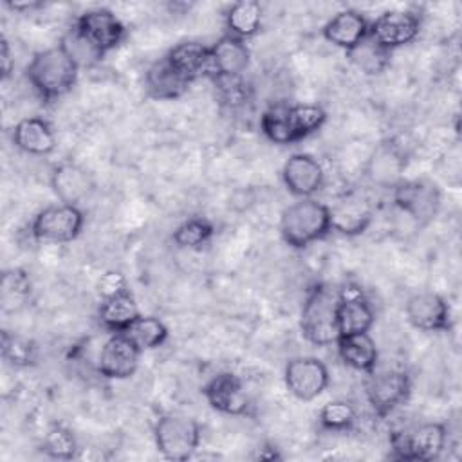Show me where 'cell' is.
I'll list each match as a JSON object with an SVG mask.
<instances>
[{
    "instance_id": "obj_33",
    "label": "cell",
    "mask_w": 462,
    "mask_h": 462,
    "mask_svg": "<svg viewBox=\"0 0 462 462\" xmlns=\"http://www.w3.org/2000/svg\"><path fill=\"white\" fill-rule=\"evenodd\" d=\"M215 235V226L202 217H193L179 224L171 235V240L180 249H199L206 245Z\"/></svg>"
},
{
    "instance_id": "obj_8",
    "label": "cell",
    "mask_w": 462,
    "mask_h": 462,
    "mask_svg": "<svg viewBox=\"0 0 462 462\" xmlns=\"http://www.w3.org/2000/svg\"><path fill=\"white\" fill-rule=\"evenodd\" d=\"M411 393V381L404 370H383L366 374L365 395L377 417H386L404 404Z\"/></svg>"
},
{
    "instance_id": "obj_37",
    "label": "cell",
    "mask_w": 462,
    "mask_h": 462,
    "mask_svg": "<svg viewBox=\"0 0 462 462\" xmlns=\"http://www.w3.org/2000/svg\"><path fill=\"white\" fill-rule=\"evenodd\" d=\"M60 43L70 54V58L78 63V67H92L103 60V52H99L74 25L63 34Z\"/></svg>"
},
{
    "instance_id": "obj_35",
    "label": "cell",
    "mask_w": 462,
    "mask_h": 462,
    "mask_svg": "<svg viewBox=\"0 0 462 462\" xmlns=\"http://www.w3.org/2000/svg\"><path fill=\"white\" fill-rule=\"evenodd\" d=\"M42 449L49 458L72 460L78 453V442H76L74 433L69 428H65L61 424H54L47 431Z\"/></svg>"
},
{
    "instance_id": "obj_34",
    "label": "cell",
    "mask_w": 462,
    "mask_h": 462,
    "mask_svg": "<svg viewBox=\"0 0 462 462\" xmlns=\"http://www.w3.org/2000/svg\"><path fill=\"white\" fill-rule=\"evenodd\" d=\"M36 345L32 339L11 334L7 330L2 332V356L14 368H27L36 363Z\"/></svg>"
},
{
    "instance_id": "obj_1",
    "label": "cell",
    "mask_w": 462,
    "mask_h": 462,
    "mask_svg": "<svg viewBox=\"0 0 462 462\" xmlns=\"http://www.w3.org/2000/svg\"><path fill=\"white\" fill-rule=\"evenodd\" d=\"M79 67L61 43L38 51L25 67V78L43 103L67 96L78 81Z\"/></svg>"
},
{
    "instance_id": "obj_27",
    "label": "cell",
    "mask_w": 462,
    "mask_h": 462,
    "mask_svg": "<svg viewBox=\"0 0 462 462\" xmlns=\"http://www.w3.org/2000/svg\"><path fill=\"white\" fill-rule=\"evenodd\" d=\"M262 27V7L254 0H242L233 4L226 13V29L229 34L247 40Z\"/></svg>"
},
{
    "instance_id": "obj_16",
    "label": "cell",
    "mask_w": 462,
    "mask_h": 462,
    "mask_svg": "<svg viewBox=\"0 0 462 462\" xmlns=\"http://www.w3.org/2000/svg\"><path fill=\"white\" fill-rule=\"evenodd\" d=\"M282 179L287 191L298 199H310L325 184L321 162L310 153H292L283 168Z\"/></svg>"
},
{
    "instance_id": "obj_24",
    "label": "cell",
    "mask_w": 462,
    "mask_h": 462,
    "mask_svg": "<svg viewBox=\"0 0 462 462\" xmlns=\"http://www.w3.org/2000/svg\"><path fill=\"white\" fill-rule=\"evenodd\" d=\"M404 168H406V159L399 152V148L392 143H383L372 153L368 161L366 175L377 186L393 188L402 180L401 173L404 171Z\"/></svg>"
},
{
    "instance_id": "obj_12",
    "label": "cell",
    "mask_w": 462,
    "mask_h": 462,
    "mask_svg": "<svg viewBox=\"0 0 462 462\" xmlns=\"http://www.w3.org/2000/svg\"><path fill=\"white\" fill-rule=\"evenodd\" d=\"M72 25L103 54L119 47L126 38L125 23L106 7H94L81 13Z\"/></svg>"
},
{
    "instance_id": "obj_30",
    "label": "cell",
    "mask_w": 462,
    "mask_h": 462,
    "mask_svg": "<svg viewBox=\"0 0 462 462\" xmlns=\"http://www.w3.org/2000/svg\"><path fill=\"white\" fill-rule=\"evenodd\" d=\"M287 116H289V126H291L294 143L312 135L327 121L325 108L316 105V103H294V105H289Z\"/></svg>"
},
{
    "instance_id": "obj_10",
    "label": "cell",
    "mask_w": 462,
    "mask_h": 462,
    "mask_svg": "<svg viewBox=\"0 0 462 462\" xmlns=\"http://www.w3.org/2000/svg\"><path fill=\"white\" fill-rule=\"evenodd\" d=\"M200 393L206 402L226 415L244 417L251 415V399L244 388L242 379L233 372H220L202 384Z\"/></svg>"
},
{
    "instance_id": "obj_6",
    "label": "cell",
    "mask_w": 462,
    "mask_h": 462,
    "mask_svg": "<svg viewBox=\"0 0 462 462\" xmlns=\"http://www.w3.org/2000/svg\"><path fill=\"white\" fill-rule=\"evenodd\" d=\"M85 226V213L79 206L70 204H52L40 209L31 226V236L36 242L49 244H67L79 236Z\"/></svg>"
},
{
    "instance_id": "obj_14",
    "label": "cell",
    "mask_w": 462,
    "mask_h": 462,
    "mask_svg": "<svg viewBox=\"0 0 462 462\" xmlns=\"http://www.w3.org/2000/svg\"><path fill=\"white\" fill-rule=\"evenodd\" d=\"M404 310L410 325L417 330L446 332L451 328V309L439 292L422 291L413 294Z\"/></svg>"
},
{
    "instance_id": "obj_18",
    "label": "cell",
    "mask_w": 462,
    "mask_h": 462,
    "mask_svg": "<svg viewBox=\"0 0 462 462\" xmlns=\"http://www.w3.org/2000/svg\"><path fill=\"white\" fill-rule=\"evenodd\" d=\"M51 188L61 204L79 206L94 191V180L87 170L67 161L52 168Z\"/></svg>"
},
{
    "instance_id": "obj_32",
    "label": "cell",
    "mask_w": 462,
    "mask_h": 462,
    "mask_svg": "<svg viewBox=\"0 0 462 462\" xmlns=\"http://www.w3.org/2000/svg\"><path fill=\"white\" fill-rule=\"evenodd\" d=\"M289 103H274L267 106L260 116L262 134L274 144H292L294 137L289 126Z\"/></svg>"
},
{
    "instance_id": "obj_38",
    "label": "cell",
    "mask_w": 462,
    "mask_h": 462,
    "mask_svg": "<svg viewBox=\"0 0 462 462\" xmlns=\"http://www.w3.org/2000/svg\"><path fill=\"white\" fill-rule=\"evenodd\" d=\"M218 92H220V97L224 103H227L229 106H238V105H244L249 97L247 94V87L240 78H213Z\"/></svg>"
},
{
    "instance_id": "obj_9",
    "label": "cell",
    "mask_w": 462,
    "mask_h": 462,
    "mask_svg": "<svg viewBox=\"0 0 462 462\" xmlns=\"http://www.w3.org/2000/svg\"><path fill=\"white\" fill-rule=\"evenodd\" d=\"M287 390L300 401H314L319 397L330 381L327 365L312 356L289 359L283 372Z\"/></svg>"
},
{
    "instance_id": "obj_39",
    "label": "cell",
    "mask_w": 462,
    "mask_h": 462,
    "mask_svg": "<svg viewBox=\"0 0 462 462\" xmlns=\"http://www.w3.org/2000/svg\"><path fill=\"white\" fill-rule=\"evenodd\" d=\"M128 291H130V287H128L126 276L121 271H116V269L105 271L96 282V292L101 300L119 296V294H125Z\"/></svg>"
},
{
    "instance_id": "obj_7",
    "label": "cell",
    "mask_w": 462,
    "mask_h": 462,
    "mask_svg": "<svg viewBox=\"0 0 462 462\" xmlns=\"http://www.w3.org/2000/svg\"><path fill=\"white\" fill-rule=\"evenodd\" d=\"M392 200L393 206L408 215L417 226H428L435 220L442 206L439 186L426 179L401 180L392 188Z\"/></svg>"
},
{
    "instance_id": "obj_19",
    "label": "cell",
    "mask_w": 462,
    "mask_h": 462,
    "mask_svg": "<svg viewBox=\"0 0 462 462\" xmlns=\"http://www.w3.org/2000/svg\"><path fill=\"white\" fill-rule=\"evenodd\" d=\"M370 32V22L357 9H343L336 13L321 29V36L334 47L348 52L361 43Z\"/></svg>"
},
{
    "instance_id": "obj_11",
    "label": "cell",
    "mask_w": 462,
    "mask_h": 462,
    "mask_svg": "<svg viewBox=\"0 0 462 462\" xmlns=\"http://www.w3.org/2000/svg\"><path fill=\"white\" fill-rule=\"evenodd\" d=\"M420 32V20L415 13L402 9L383 11L370 22L368 36L386 51H395L411 43Z\"/></svg>"
},
{
    "instance_id": "obj_13",
    "label": "cell",
    "mask_w": 462,
    "mask_h": 462,
    "mask_svg": "<svg viewBox=\"0 0 462 462\" xmlns=\"http://www.w3.org/2000/svg\"><path fill=\"white\" fill-rule=\"evenodd\" d=\"M375 312L361 285L345 283L337 291V328L339 336L370 332Z\"/></svg>"
},
{
    "instance_id": "obj_31",
    "label": "cell",
    "mask_w": 462,
    "mask_h": 462,
    "mask_svg": "<svg viewBox=\"0 0 462 462\" xmlns=\"http://www.w3.org/2000/svg\"><path fill=\"white\" fill-rule=\"evenodd\" d=\"M141 352L153 350L168 339L166 325L155 316H139L125 332H123Z\"/></svg>"
},
{
    "instance_id": "obj_5",
    "label": "cell",
    "mask_w": 462,
    "mask_h": 462,
    "mask_svg": "<svg viewBox=\"0 0 462 462\" xmlns=\"http://www.w3.org/2000/svg\"><path fill=\"white\" fill-rule=\"evenodd\" d=\"M200 424L186 415H161L153 426V439L159 453L168 460H188L200 446Z\"/></svg>"
},
{
    "instance_id": "obj_28",
    "label": "cell",
    "mask_w": 462,
    "mask_h": 462,
    "mask_svg": "<svg viewBox=\"0 0 462 462\" xmlns=\"http://www.w3.org/2000/svg\"><path fill=\"white\" fill-rule=\"evenodd\" d=\"M345 54L348 61L365 76H377L384 72L390 65V56H392L390 51L383 49L370 36H366L361 43H357L354 49H350Z\"/></svg>"
},
{
    "instance_id": "obj_3",
    "label": "cell",
    "mask_w": 462,
    "mask_h": 462,
    "mask_svg": "<svg viewBox=\"0 0 462 462\" xmlns=\"http://www.w3.org/2000/svg\"><path fill=\"white\" fill-rule=\"evenodd\" d=\"M300 330L310 345H336L339 337L337 291H332L325 283H314L307 289L300 314Z\"/></svg>"
},
{
    "instance_id": "obj_17",
    "label": "cell",
    "mask_w": 462,
    "mask_h": 462,
    "mask_svg": "<svg viewBox=\"0 0 462 462\" xmlns=\"http://www.w3.org/2000/svg\"><path fill=\"white\" fill-rule=\"evenodd\" d=\"M251 61L245 40L229 32L209 45V78H240Z\"/></svg>"
},
{
    "instance_id": "obj_26",
    "label": "cell",
    "mask_w": 462,
    "mask_h": 462,
    "mask_svg": "<svg viewBox=\"0 0 462 462\" xmlns=\"http://www.w3.org/2000/svg\"><path fill=\"white\" fill-rule=\"evenodd\" d=\"M139 316H141V310L130 291L108 300H101V305L97 310L101 327L110 334L125 332Z\"/></svg>"
},
{
    "instance_id": "obj_23",
    "label": "cell",
    "mask_w": 462,
    "mask_h": 462,
    "mask_svg": "<svg viewBox=\"0 0 462 462\" xmlns=\"http://www.w3.org/2000/svg\"><path fill=\"white\" fill-rule=\"evenodd\" d=\"M336 348L341 361L357 372L370 374L377 368L379 352L375 341L368 332L339 336L336 341Z\"/></svg>"
},
{
    "instance_id": "obj_29",
    "label": "cell",
    "mask_w": 462,
    "mask_h": 462,
    "mask_svg": "<svg viewBox=\"0 0 462 462\" xmlns=\"http://www.w3.org/2000/svg\"><path fill=\"white\" fill-rule=\"evenodd\" d=\"M31 292H32V283L27 271L20 267L4 271L2 283H0V301H2L4 312H14L22 309L31 298Z\"/></svg>"
},
{
    "instance_id": "obj_40",
    "label": "cell",
    "mask_w": 462,
    "mask_h": 462,
    "mask_svg": "<svg viewBox=\"0 0 462 462\" xmlns=\"http://www.w3.org/2000/svg\"><path fill=\"white\" fill-rule=\"evenodd\" d=\"M0 67H2V78L7 79L14 69V60L11 58L9 42L5 38H2L0 42Z\"/></svg>"
},
{
    "instance_id": "obj_25",
    "label": "cell",
    "mask_w": 462,
    "mask_h": 462,
    "mask_svg": "<svg viewBox=\"0 0 462 462\" xmlns=\"http://www.w3.org/2000/svg\"><path fill=\"white\" fill-rule=\"evenodd\" d=\"M164 56L189 81L209 76V47L200 42H180Z\"/></svg>"
},
{
    "instance_id": "obj_15",
    "label": "cell",
    "mask_w": 462,
    "mask_h": 462,
    "mask_svg": "<svg viewBox=\"0 0 462 462\" xmlns=\"http://www.w3.org/2000/svg\"><path fill=\"white\" fill-rule=\"evenodd\" d=\"M141 354L123 332H114L99 350L97 372L106 379H128L135 374Z\"/></svg>"
},
{
    "instance_id": "obj_21",
    "label": "cell",
    "mask_w": 462,
    "mask_h": 462,
    "mask_svg": "<svg viewBox=\"0 0 462 462\" xmlns=\"http://www.w3.org/2000/svg\"><path fill=\"white\" fill-rule=\"evenodd\" d=\"M13 143L31 155H49L56 150V135L43 117H23L13 126Z\"/></svg>"
},
{
    "instance_id": "obj_36",
    "label": "cell",
    "mask_w": 462,
    "mask_h": 462,
    "mask_svg": "<svg viewBox=\"0 0 462 462\" xmlns=\"http://www.w3.org/2000/svg\"><path fill=\"white\" fill-rule=\"evenodd\" d=\"M356 417H357V413H356L354 404L348 402V401L337 399V401L327 402L319 410L318 420H319V426L323 430H328V431H346V430H350L354 426Z\"/></svg>"
},
{
    "instance_id": "obj_2",
    "label": "cell",
    "mask_w": 462,
    "mask_h": 462,
    "mask_svg": "<svg viewBox=\"0 0 462 462\" xmlns=\"http://www.w3.org/2000/svg\"><path fill=\"white\" fill-rule=\"evenodd\" d=\"M330 231L328 206L312 197L300 199L282 211L280 235L292 249H305L310 244L323 240Z\"/></svg>"
},
{
    "instance_id": "obj_4",
    "label": "cell",
    "mask_w": 462,
    "mask_h": 462,
    "mask_svg": "<svg viewBox=\"0 0 462 462\" xmlns=\"http://www.w3.org/2000/svg\"><path fill=\"white\" fill-rule=\"evenodd\" d=\"M448 430L442 422H422L390 433L392 458L430 462L440 457L446 448Z\"/></svg>"
},
{
    "instance_id": "obj_41",
    "label": "cell",
    "mask_w": 462,
    "mask_h": 462,
    "mask_svg": "<svg viewBox=\"0 0 462 462\" xmlns=\"http://www.w3.org/2000/svg\"><path fill=\"white\" fill-rule=\"evenodd\" d=\"M7 5H9L13 11H31V9L42 7L40 2H7Z\"/></svg>"
},
{
    "instance_id": "obj_20",
    "label": "cell",
    "mask_w": 462,
    "mask_h": 462,
    "mask_svg": "<svg viewBox=\"0 0 462 462\" xmlns=\"http://www.w3.org/2000/svg\"><path fill=\"white\" fill-rule=\"evenodd\" d=\"M193 81L184 78L166 56L153 61L144 74V90L146 96L157 101H173L182 97Z\"/></svg>"
},
{
    "instance_id": "obj_22",
    "label": "cell",
    "mask_w": 462,
    "mask_h": 462,
    "mask_svg": "<svg viewBox=\"0 0 462 462\" xmlns=\"http://www.w3.org/2000/svg\"><path fill=\"white\" fill-rule=\"evenodd\" d=\"M332 231L345 236L363 235L372 222L370 206L359 197H345L334 206H328Z\"/></svg>"
}]
</instances>
